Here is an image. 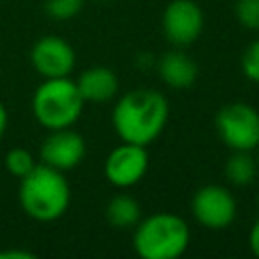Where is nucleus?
Masks as SVG:
<instances>
[{
    "label": "nucleus",
    "instance_id": "nucleus-16",
    "mask_svg": "<svg viewBox=\"0 0 259 259\" xmlns=\"http://www.w3.org/2000/svg\"><path fill=\"white\" fill-rule=\"evenodd\" d=\"M83 8V0H45V10L53 20H71Z\"/></svg>",
    "mask_w": 259,
    "mask_h": 259
},
{
    "label": "nucleus",
    "instance_id": "nucleus-9",
    "mask_svg": "<svg viewBox=\"0 0 259 259\" xmlns=\"http://www.w3.org/2000/svg\"><path fill=\"white\" fill-rule=\"evenodd\" d=\"M87 154L85 140L71 127L51 130L49 136L40 144V160L42 164L57 168L61 172L77 168Z\"/></svg>",
    "mask_w": 259,
    "mask_h": 259
},
{
    "label": "nucleus",
    "instance_id": "nucleus-24",
    "mask_svg": "<svg viewBox=\"0 0 259 259\" xmlns=\"http://www.w3.org/2000/svg\"><path fill=\"white\" fill-rule=\"evenodd\" d=\"M101 2H105V0H101Z\"/></svg>",
    "mask_w": 259,
    "mask_h": 259
},
{
    "label": "nucleus",
    "instance_id": "nucleus-15",
    "mask_svg": "<svg viewBox=\"0 0 259 259\" xmlns=\"http://www.w3.org/2000/svg\"><path fill=\"white\" fill-rule=\"evenodd\" d=\"M4 166H6V170H8L12 176L22 178V176H26L36 164H34V158H32V154H30L28 150H24V148H12V150H8L6 156H4Z\"/></svg>",
    "mask_w": 259,
    "mask_h": 259
},
{
    "label": "nucleus",
    "instance_id": "nucleus-12",
    "mask_svg": "<svg viewBox=\"0 0 259 259\" xmlns=\"http://www.w3.org/2000/svg\"><path fill=\"white\" fill-rule=\"evenodd\" d=\"M158 73L168 87L186 89L192 87L198 79V65L190 55L182 51H168L158 63Z\"/></svg>",
    "mask_w": 259,
    "mask_h": 259
},
{
    "label": "nucleus",
    "instance_id": "nucleus-13",
    "mask_svg": "<svg viewBox=\"0 0 259 259\" xmlns=\"http://www.w3.org/2000/svg\"><path fill=\"white\" fill-rule=\"evenodd\" d=\"M105 219L115 229H132L142 219V206L130 194H115L105 206Z\"/></svg>",
    "mask_w": 259,
    "mask_h": 259
},
{
    "label": "nucleus",
    "instance_id": "nucleus-1",
    "mask_svg": "<svg viewBox=\"0 0 259 259\" xmlns=\"http://www.w3.org/2000/svg\"><path fill=\"white\" fill-rule=\"evenodd\" d=\"M170 117L168 99L156 89L123 93L111 111V123L121 142L148 146L164 132Z\"/></svg>",
    "mask_w": 259,
    "mask_h": 259
},
{
    "label": "nucleus",
    "instance_id": "nucleus-17",
    "mask_svg": "<svg viewBox=\"0 0 259 259\" xmlns=\"http://www.w3.org/2000/svg\"><path fill=\"white\" fill-rule=\"evenodd\" d=\"M235 16L241 26L249 30H259V0H237Z\"/></svg>",
    "mask_w": 259,
    "mask_h": 259
},
{
    "label": "nucleus",
    "instance_id": "nucleus-2",
    "mask_svg": "<svg viewBox=\"0 0 259 259\" xmlns=\"http://www.w3.org/2000/svg\"><path fill=\"white\" fill-rule=\"evenodd\" d=\"M18 202L32 221L53 223L67 212L71 204V186L61 170L40 162L20 178Z\"/></svg>",
    "mask_w": 259,
    "mask_h": 259
},
{
    "label": "nucleus",
    "instance_id": "nucleus-4",
    "mask_svg": "<svg viewBox=\"0 0 259 259\" xmlns=\"http://www.w3.org/2000/svg\"><path fill=\"white\" fill-rule=\"evenodd\" d=\"M85 101L79 93L77 83L71 77H53L45 79L32 93L30 109L34 119L45 130L73 127L81 117Z\"/></svg>",
    "mask_w": 259,
    "mask_h": 259
},
{
    "label": "nucleus",
    "instance_id": "nucleus-10",
    "mask_svg": "<svg viewBox=\"0 0 259 259\" xmlns=\"http://www.w3.org/2000/svg\"><path fill=\"white\" fill-rule=\"evenodd\" d=\"M75 61V49L61 36H42L32 45L30 51L32 69L45 79L69 77Z\"/></svg>",
    "mask_w": 259,
    "mask_h": 259
},
{
    "label": "nucleus",
    "instance_id": "nucleus-5",
    "mask_svg": "<svg viewBox=\"0 0 259 259\" xmlns=\"http://www.w3.org/2000/svg\"><path fill=\"white\" fill-rule=\"evenodd\" d=\"M214 127L231 152H253L259 146V111L249 103L223 105L214 115Z\"/></svg>",
    "mask_w": 259,
    "mask_h": 259
},
{
    "label": "nucleus",
    "instance_id": "nucleus-19",
    "mask_svg": "<svg viewBox=\"0 0 259 259\" xmlns=\"http://www.w3.org/2000/svg\"><path fill=\"white\" fill-rule=\"evenodd\" d=\"M0 259H36V253L26 249H0Z\"/></svg>",
    "mask_w": 259,
    "mask_h": 259
},
{
    "label": "nucleus",
    "instance_id": "nucleus-11",
    "mask_svg": "<svg viewBox=\"0 0 259 259\" xmlns=\"http://www.w3.org/2000/svg\"><path fill=\"white\" fill-rule=\"evenodd\" d=\"M75 83L85 103H107L119 91V79L107 67H89Z\"/></svg>",
    "mask_w": 259,
    "mask_h": 259
},
{
    "label": "nucleus",
    "instance_id": "nucleus-22",
    "mask_svg": "<svg viewBox=\"0 0 259 259\" xmlns=\"http://www.w3.org/2000/svg\"><path fill=\"white\" fill-rule=\"evenodd\" d=\"M255 160H257V166H259V146H257V158Z\"/></svg>",
    "mask_w": 259,
    "mask_h": 259
},
{
    "label": "nucleus",
    "instance_id": "nucleus-3",
    "mask_svg": "<svg viewBox=\"0 0 259 259\" xmlns=\"http://www.w3.org/2000/svg\"><path fill=\"white\" fill-rule=\"evenodd\" d=\"M132 243L142 259H176L188 249L190 229L174 212H154L134 227Z\"/></svg>",
    "mask_w": 259,
    "mask_h": 259
},
{
    "label": "nucleus",
    "instance_id": "nucleus-18",
    "mask_svg": "<svg viewBox=\"0 0 259 259\" xmlns=\"http://www.w3.org/2000/svg\"><path fill=\"white\" fill-rule=\"evenodd\" d=\"M241 69H243V75L253 81V83H259V38H255L243 53V59H241Z\"/></svg>",
    "mask_w": 259,
    "mask_h": 259
},
{
    "label": "nucleus",
    "instance_id": "nucleus-20",
    "mask_svg": "<svg viewBox=\"0 0 259 259\" xmlns=\"http://www.w3.org/2000/svg\"><path fill=\"white\" fill-rule=\"evenodd\" d=\"M249 249L255 257H259V221L249 231Z\"/></svg>",
    "mask_w": 259,
    "mask_h": 259
},
{
    "label": "nucleus",
    "instance_id": "nucleus-6",
    "mask_svg": "<svg viewBox=\"0 0 259 259\" xmlns=\"http://www.w3.org/2000/svg\"><path fill=\"white\" fill-rule=\"evenodd\" d=\"M192 217L208 231H223L231 227L237 217V200L223 184H204L192 194Z\"/></svg>",
    "mask_w": 259,
    "mask_h": 259
},
{
    "label": "nucleus",
    "instance_id": "nucleus-7",
    "mask_svg": "<svg viewBox=\"0 0 259 259\" xmlns=\"http://www.w3.org/2000/svg\"><path fill=\"white\" fill-rule=\"evenodd\" d=\"M204 28V10L194 0H172L162 12V32L174 47L192 45Z\"/></svg>",
    "mask_w": 259,
    "mask_h": 259
},
{
    "label": "nucleus",
    "instance_id": "nucleus-23",
    "mask_svg": "<svg viewBox=\"0 0 259 259\" xmlns=\"http://www.w3.org/2000/svg\"><path fill=\"white\" fill-rule=\"evenodd\" d=\"M257 206H259V192H257Z\"/></svg>",
    "mask_w": 259,
    "mask_h": 259
},
{
    "label": "nucleus",
    "instance_id": "nucleus-21",
    "mask_svg": "<svg viewBox=\"0 0 259 259\" xmlns=\"http://www.w3.org/2000/svg\"><path fill=\"white\" fill-rule=\"evenodd\" d=\"M6 127H8V111H6L4 103L0 101V140H2V136L6 132Z\"/></svg>",
    "mask_w": 259,
    "mask_h": 259
},
{
    "label": "nucleus",
    "instance_id": "nucleus-14",
    "mask_svg": "<svg viewBox=\"0 0 259 259\" xmlns=\"http://www.w3.org/2000/svg\"><path fill=\"white\" fill-rule=\"evenodd\" d=\"M259 172L257 160L251 152H233L225 164V178L233 186H249L255 182Z\"/></svg>",
    "mask_w": 259,
    "mask_h": 259
},
{
    "label": "nucleus",
    "instance_id": "nucleus-8",
    "mask_svg": "<svg viewBox=\"0 0 259 259\" xmlns=\"http://www.w3.org/2000/svg\"><path fill=\"white\" fill-rule=\"evenodd\" d=\"M150 156L146 146L121 142V146L113 148L103 164V174L107 182L115 188H132L136 186L148 172Z\"/></svg>",
    "mask_w": 259,
    "mask_h": 259
}]
</instances>
